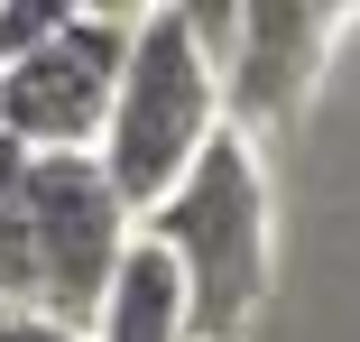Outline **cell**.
<instances>
[{"instance_id":"obj_1","label":"cell","mask_w":360,"mask_h":342,"mask_svg":"<svg viewBox=\"0 0 360 342\" xmlns=\"http://www.w3.org/2000/svg\"><path fill=\"white\" fill-rule=\"evenodd\" d=\"M222 129H231L222 120V75L203 65L185 10H139L120 93H111V120H102V148H93L102 185L120 194V213L148 222Z\"/></svg>"},{"instance_id":"obj_2","label":"cell","mask_w":360,"mask_h":342,"mask_svg":"<svg viewBox=\"0 0 360 342\" xmlns=\"http://www.w3.org/2000/svg\"><path fill=\"white\" fill-rule=\"evenodd\" d=\"M148 241L185 278L194 342H240L259 296H268V176H259V148L240 129H222L194 158V176L148 213Z\"/></svg>"},{"instance_id":"obj_3","label":"cell","mask_w":360,"mask_h":342,"mask_svg":"<svg viewBox=\"0 0 360 342\" xmlns=\"http://www.w3.org/2000/svg\"><path fill=\"white\" fill-rule=\"evenodd\" d=\"M129 28H139V10H75L37 56H19L0 75V129L28 158H93L120 65H129Z\"/></svg>"},{"instance_id":"obj_4","label":"cell","mask_w":360,"mask_h":342,"mask_svg":"<svg viewBox=\"0 0 360 342\" xmlns=\"http://www.w3.org/2000/svg\"><path fill=\"white\" fill-rule=\"evenodd\" d=\"M129 241H139V222L120 213V194L102 185L93 158H37L28 167V250H37V305L28 315L93 324Z\"/></svg>"},{"instance_id":"obj_5","label":"cell","mask_w":360,"mask_h":342,"mask_svg":"<svg viewBox=\"0 0 360 342\" xmlns=\"http://www.w3.org/2000/svg\"><path fill=\"white\" fill-rule=\"evenodd\" d=\"M314 37H323V28H314L305 10H240V46H231V65H222V120L240 111V139L296 111Z\"/></svg>"},{"instance_id":"obj_6","label":"cell","mask_w":360,"mask_h":342,"mask_svg":"<svg viewBox=\"0 0 360 342\" xmlns=\"http://www.w3.org/2000/svg\"><path fill=\"white\" fill-rule=\"evenodd\" d=\"M93 342H194V315H185V278H176V259L139 232L129 259L111 268V287L84 324Z\"/></svg>"},{"instance_id":"obj_7","label":"cell","mask_w":360,"mask_h":342,"mask_svg":"<svg viewBox=\"0 0 360 342\" xmlns=\"http://www.w3.org/2000/svg\"><path fill=\"white\" fill-rule=\"evenodd\" d=\"M65 19H75V0H19V10H0V75H10L19 56H37Z\"/></svg>"},{"instance_id":"obj_8","label":"cell","mask_w":360,"mask_h":342,"mask_svg":"<svg viewBox=\"0 0 360 342\" xmlns=\"http://www.w3.org/2000/svg\"><path fill=\"white\" fill-rule=\"evenodd\" d=\"M0 342H93L84 324H56V315H0Z\"/></svg>"}]
</instances>
